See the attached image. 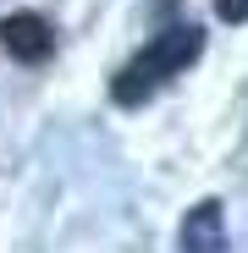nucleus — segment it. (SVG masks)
Instances as JSON below:
<instances>
[{"instance_id":"obj_1","label":"nucleus","mask_w":248,"mask_h":253,"mask_svg":"<svg viewBox=\"0 0 248 253\" xmlns=\"http://www.w3.org/2000/svg\"><path fill=\"white\" fill-rule=\"evenodd\" d=\"M198 50H204V33L193 28V22H182V28H165L160 39H149V44L116 72V83H110V99L116 105H144L165 77H177V72H188L193 61H198Z\"/></svg>"},{"instance_id":"obj_2","label":"nucleus","mask_w":248,"mask_h":253,"mask_svg":"<svg viewBox=\"0 0 248 253\" xmlns=\"http://www.w3.org/2000/svg\"><path fill=\"white\" fill-rule=\"evenodd\" d=\"M0 44L11 61H45L55 50V33L39 11H11V17H0Z\"/></svg>"},{"instance_id":"obj_3","label":"nucleus","mask_w":248,"mask_h":253,"mask_svg":"<svg viewBox=\"0 0 248 253\" xmlns=\"http://www.w3.org/2000/svg\"><path fill=\"white\" fill-rule=\"evenodd\" d=\"M182 253H226V220H221V204L204 198L198 209H188V220L177 231Z\"/></svg>"},{"instance_id":"obj_4","label":"nucleus","mask_w":248,"mask_h":253,"mask_svg":"<svg viewBox=\"0 0 248 253\" xmlns=\"http://www.w3.org/2000/svg\"><path fill=\"white\" fill-rule=\"evenodd\" d=\"M215 17L221 22H248V0H215Z\"/></svg>"}]
</instances>
